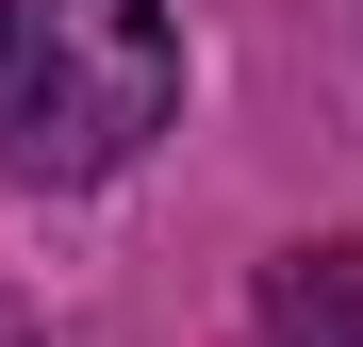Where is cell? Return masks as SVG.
Segmentation results:
<instances>
[{"instance_id":"1","label":"cell","mask_w":363,"mask_h":347,"mask_svg":"<svg viewBox=\"0 0 363 347\" xmlns=\"http://www.w3.org/2000/svg\"><path fill=\"white\" fill-rule=\"evenodd\" d=\"M182 116L165 0H0V165L17 182H116Z\"/></svg>"},{"instance_id":"2","label":"cell","mask_w":363,"mask_h":347,"mask_svg":"<svg viewBox=\"0 0 363 347\" xmlns=\"http://www.w3.org/2000/svg\"><path fill=\"white\" fill-rule=\"evenodd\" d=\"M347 298H363V248H314V265H297L264 314H281V331H314V314H347Z\"/></svg>"}]
</instances>
